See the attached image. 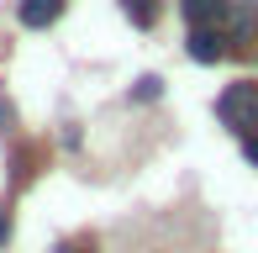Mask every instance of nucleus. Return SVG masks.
Returning <instances> with one entry per match:
<instances>
[{"label":"nucleus","instance_id":"6e6552de","mask_svg":"<svg viewBox=\"0 0 258 253\" xmlns=\"http://www.w3.org/2000/svg\"><path fill=\"white\" fill-rule=\"evenodd\" d=\"M242 153H248V164L258 169V132H248V143H242Z\"/></svg>","mask_w":258,"mask_h":253},{"label":"nucleus","instance_id":"f257e3e1","mask_svg":"<svg viewBox=\"0 0 258 253\" xmlns=\"http://www.w3.org/2000/svg\"><path fill=\"white\" fill-rule=\"evenodd\" d=\"M216 116L232 126V132H248V126L258 121V85H248V79H237V85L221 90L216 100Z\"/></svg>","mask_w":258,"mask_h":253},{"label":"nucleus","instance_id":"20e7f679","mask_svg":"<svg viewBox=\"0 0 258 253\" xmlns=\"http://www.w3.org/2000/svg\"><path fill=\"white\" fill-rule=\"evenodd\" d=\"M227 37H248V32L258 27V0H227Z\"/></svg>","mask_w":258,"mask_h":253},{"label":"nucleus","instance_id":"39448f33","mask_svg":"<svg viewBox=\"0 0 258 253\" xmlns=\"http://www.w3.org/2000/svg\"><path fill=\"white\" fill-rule=\"evenodd\" d=\"M21 27H53L58 16H63V0H21Z\"/></svg>","mask_w":258,"mask_h":253},{"label":"nucleus","instance_id":"f03ea898","mask_svg":"<svg viewBox=\"0 0 258 253\" xmlns=\"http://www.w3.org/2000/svg\"><path fill=\"white\" fill-rule=\"evenodd\" d=\"M184 48H190L195 64H221L232 53V37L221 27H190V42H184Z\"/></svg>","mask_w":258,"mask_h":253},{"label":"nucleus","instance_id":"9d476101","mask_svg":"<svg viewBox=\"0 0 258 253\" xmlns=\"http://www.w3.org/2000/svg\"><path fill=\"white\" fill-rule=\"evenodd\" d=\"M58 253H95L90 243H69V248H58Z\"/></svg>","mask_w":258,"mask_h":253},{"label":"nucleus","instance_id":"0eeeda50","mask_svg":"<svg viewBox=\"0 0 258 253\" xmlns=\"http://www.w3.org/2000/svg\"><path fill=\"white\" fill-rule=\"evenodd\" d=\"M132 95H137V100H158V95H163V79H158V74H143V79L132 85Z\"/></svg>","mask_w":258,"mask_h":253},{"label":"nucleus","instance_id":"7ed1b4c3","mask_svg":"<svg viewBox=\"0 0 258 253\" xmlns=\"http://www.w3.org/2000/svg\"><path fill=\"white\" fill-rule=\"evenodd\" d=\"M190 27H221L227 21V0H179Z\"/></svg>","mask_w":258,"mask_h":253},{"label":"nucleus","instance_id":"1a4fd4ad","mask_svg":"<svg viewBox=\"0 0 258 253\" xmlns=\"http://www.w3.org/2000/svg\"><path fill=\"white\" fill-rule=\"evenodd\" d=\"M11 243V211H0V248Z\"/></svg>","mask_w":258,"mask_h":253},{"label":"nucleus","instance_id":"9b49d317","mask_svg":"<svg viewBox=\"0 0 258 253\" xmlns=\"http://www.w3.org/2000/svg\"><path fill=\"white\" fill-rule=\"evenodd\" d=\"M11 121V106H6V100H0V126H6Z\"/></svg>","mask_w":258,"mask_h":253},{"label":"nucleus","instance_id":"423d86ee","mask_svg":"<svg viewBox=\"0 0 258 253\" xmlns=\"http://www.w3.org/2000/svg\"><path fill=\"white\" fill-rule=\"evenodd\" d=\"M121 11H126V21L132 27H158V16H163V0H121Z\"/></svg>","mask_w":258,"mask_h":253}]
</instances>
